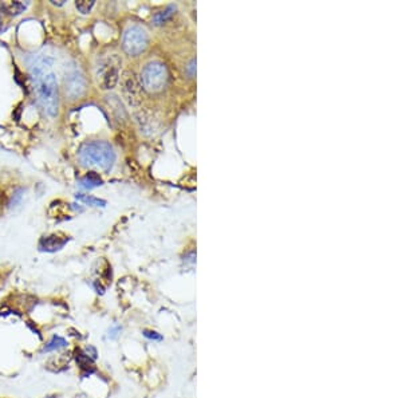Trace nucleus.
Wrapping results in <instances>:
<instances>
[{
    "instance_id": "obj_1",
    "label": "nucleus",
    "mask_w": 402,
    "mask_h": 398,
    "mask_svg": "<svg viewBox=\"0 0 402 398\" xmlns=\"http://www.w3.org/2000/svg\"><path fill=\"white\" fill-rule=\"evenodd\" d=\"M31 78L39 105L50 117L58 113V82L53 70V59L49 55H39L31 63Z\"/></svg>"
},
{
    "instance_id": "obj_2",
    "label": "nucleus",
    "mask_w": 402,
    "mask_h": 398,
    "mask_svg": "<svg viewBox=\"0 0 402 398\" xmlns=\"http://www.w3.org/2000/svg\"><path fill=\"white\" fill-rule=\"evenodd\" d=\"M78 158L84 167L107 172L113 168L115 153L113 146L105 141H89L79 148Z\"/></svg>"
},
{
    "instance_id": "obj_3",
    "label": "nucleus",
    "mask_w": 402,
    "mask_h": 398,
    "mask_svg": "<svg viewBox=\"0 0 402 398\" xmlns=\"http://www.w3.org/2000/svg\"><path fill=\"white\" fill-rule=\"evenodd\" d=\"M168 70L161 62H150L141 72V86L149 93H158L167 86Z\"/></svg>"
},
{
    "instance_id": "obj_4",
    "label": "nucleus",
    "mask_w": 402,
    "mask_h": 398,
    "mask_svg": "<svg viewBox=\"0 0 402 398\" xmlns=\"http://www.w3.org/2000/svg\"><path fill=\"white\" fill-rule=\"evenodd\" d=\"M119 66H121V59L115 54L103 58L102 61L99 62L98 67H97V78H98L99 86L103 90H110L115 88V85L119 81Z\"/></svg>"
},
{
    "instance_id": "obj_5",
    "label": "nucleus",
    "mask_w": 402,
    "mask_h": 398,
    "mask_svg": "<svg viewBox=\"0 0 402 398\" xmlns=\"http://www.w3.org/2000/svg\"><path fill=\"white\" fill-rule=\"evenodd\" d=\"M148 34L146 31L140 26L128 27L122 36V47L126 54L132 57H137L141 53H144L148 47Z\"/></svg>"
},
{
    "instance_id": "obj_6",
    "label": "nucleus",
    "mask_w": 402,
    "mask_h": 398,
    "mask_svg": "<svg viewBox=\"0 0 402 398\" xmlns=\"http://www.w3.org/2000/svg\"><path fill=\"white\" fill-rule=\"evenodd\" d=\"M63 85H65L66 94L70 97V99L81 98L88 89V82H86L84 72L76 66L68 67L66 70Z\"/></svg>"
},
{
    "instance_id": "obj_7",
    "label": "nucleus",
    "mask_w": 402,
    "mask_h": 398,
    "mask_svg": "<svg viewBox=\"0 0 402 398\" xmlns=\"http://www.w3.org/2000/svg\"><path fill=\"white\" fill-rule=\"evenodd\" d=\"M121 88L124 97L130 105H138L141 102V86L136 72L132 70H125L121 76Z\"/></svg>"
},
{
    "instance_id": "obj_8",
    "label": "nucleus",
    "mask_w": 402,
    "mask_h": 398,
    "mask_svg": "<svg viewBox=\"0 0 402 398\" xmlns=\"http://www.w3.org/2000/svg\"><path fill=\"white\" fill-rule=\"evenodd\" d=\"M68 242V236L63 233H53V235L43 236L39 240V250L43 252H57L62 250Z\"/></svg>"
},
{
    "instance_id": "obj_9",
    "label": "nucleus",
    "mask_w": 402,
    "mask_h": 398,
    "mask_svg": "<svg viewBox=\"0 0 402 398\" xmlns=\"http://www.w3.org/2000/svg\"><path fill=\"white\" fill-rule=\"evenodd\" d=\"M75 361H76V365H78V368H79L81 373H82L84 376H90V374H93V373L95 372L94 360H91L90 356L85 353L82 349L75 350Z\"/></svg>"
},
{
    "instance_id": "obj_10",
    "label": "nucleus",
    "mask_w": 402,
    "mask_h": 398,
    "mask_svg": "<svg viewBox=\"0 0 402 398\" xmlns=\"http://www.w3.org/2000/svg\"><path fill=\"white\" fill-rule=\"evenodd\" d=\"M28 4V2H0V12L10 16H18L24 12Z\"/></svg>"
},
{
    "instance_id": "obj_11",
    "label": "nucleus",
    "mask_w": 402,
    "mask_h": 398,
    "mask_svg": "<svg viewBox=\"0 0 402 398\" xmlns=\"http://www.w3.org/2000/svg\"><path fill=\"white\" fill-rule=\"evenodd\" d=\"M102 184V178L99 177L98 173H95V172H89L88 175L85 176L84 178H81L79 181V185L82 188H86V189H93V188L101 186Z\"/></svg>"
},
{
    "instance_id": "obj_12",
    "label": "nucleus",
    "mask_w": 402,
    "mask_h": 398,
    "mask_svg": "<svg viewBox=\"0 0 402 398\" xmlns=\"http://www.w3.org/2000/svg\"><path fill=\"white\" fill-rule=\"evenodd\" d=\"M63 347H67V341H66L65 338L59 337V335H54L51 338V341L43 347V351L45 353H50V351H55V350L63 349Z\"/></svg>"
},
{
    "instance_id": "obj_13",
    "label": "nucleus",
    "mask_w": 402,
    "mask_h": 398,
    "mask_svg": "<svg viewBox=\"0 0 402 398\" xmlns=\"http://www.w3.org/2000/svg\"><path fill=\"white\" fill-rule=\"evenodd\" d=\"M75 197H76V200L82 201V203H85V204L93 205V207H105V205H106V201L105 200L93 197V196H88V194H76Z\"/></svg>"
},
{
    "instance_id": "obj_14",
    "label": "nucleus",
    "mask_w": 402,
    "mask_h": 398,
    "mask_svg": "<svg viewBox=\"0 0 402 398\" xmlns=\"http://www.w3.org/2000/svg\"><path fill=\"white\" fill-rule=\"evenodd\" d=\"M94 0H78V2H75V7L81 14L86 15V14L91 11V8L94 7Z\"/></svg>"
},
{
    "instance_id": "obj_15",
    "label": "nucleus",
    "mask_w": 402,
    "mask_h": 398,
    "mask_svg": "<svg viewBox=\"0 0 402 398\" xmlns=\"http://www.w3.org/2000/svg\"><path fill=\"white\" fill-rule=\"evenodd\" d=\"M175 10H176L175 7H168L165 11H161V12H158V14H156L153 19H154L156 24H163L164 22H167V20L169 19L172 15H173Z\"/></svg>"
},
{
    "instance_id": "obj_16",
    "label": "nucleus",
    "mask_w": 402,
    "mask_h": 398,
    "mask_svg": "<svg viewBox=\"0 0 402 398\" xmlns=\"http://www.w3.org/2000/svg\"><path fill=\"white\" fill-rule=\"evenodd\" d=\"M142 334H144L145 338H148V339H152V341H157V342H161L164 339L163 335L161 334H158L157 331H153V330H144L142 331Z\"/></svg>"
},
{
    "instance_id": "obj_17",
    "label": "nucleus",
    "mask_w": 402,
    "mask_h": 398,
    "mask_svg": "<svg viewBox=\"0 0 402 398\" xmlns=\"http://www.w3.org/2000/svg\"><path fill=\"white\" fill-rule=\"evenodd\" d=\"M84 351L88 354L89 356H90L91 360H97V355H98V354H97V350H95L93 346H89V347H86Z\"/></svg>"
},
{
    "instance_id": "obj_18",
    "label": "nucleus",
    "mask_w": 402,
    "mask_h": 398,
    "mask_svg": "<svg viewBox=\"0 0 402 398\" xmlns=\"http://www.w3.org/2000/svg\"><path fill=\"white\" fill-rule=\"evenodd\" d=\"M118 333H121V327L119 326H114L113 329H110V331H109V338H115L118 335Z\"/></svg>"
},
{
    "instance_id": "obj_19",
    "label": "nucleus",
    "mask_w": 402,
    "mask_h": 398,
    "mask_svg": "<svg viewBox=\"0 0 402 398\" xmlns=\"http://www.w3.org/2000/svg\"><path fill=\"white\" fill-rule=\"evenodd\" d=\"M51 4H54V6H58V7H59V6H63V4H65V2H55V0H51Z\"/></svg>"
},
{
    "instance_id": "obj_20",
    "label": "nucleus",
    "mask_w": 402,
    "mask_h": 398,
    "mask_svg": "<svg viewBox=\"0 0 402 398\" xmlns=\"http://www.w3.org/2000/svg\"><path fill=\"white\" fill-rule=\"evenodd\" d=\"M3 30V19H2V15H0V31Z\"/></svg>"
},
{
    "instance_id": "obj_21",
    "label": "nucleus",
    "mask_w": 402,
    "mask_h": 398,
    "mask_svg": "<svg viewBox=\"0 0 402 398\" xmlns=\"http://www.w3.org/2000/svg\"><path fill=\"white\" fill-rule=\"evenodd\" d=\"M47 398H57L55 395H51V397H47Z\"/></svg>"
}]
</instances>
